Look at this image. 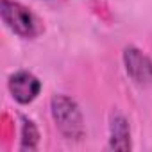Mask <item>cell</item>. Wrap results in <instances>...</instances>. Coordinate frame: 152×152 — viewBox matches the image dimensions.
<instances>
[{
	"instance_id": "obj_4",
	"label": "cell",
	"mask_w": 152,
	"mask_h": 152,
	"mask_svg": "<svg viewBox=\"0 0 152 152\" xmlns=\"http://www.w3.org/2000/svg\"><path fill=\"white\" fill-rule=\"evenodd\" d=\"M7 88H9L11 97L18 104L25 106V104H31L32 100L38 99V95L41 91V81L36 77L32 72L18 70V72H15L9 77Z\"/></svg>"
},
{
	"instance_id": "obj_1",
	"label": "cell",
	"mask_w": 152,
	"mask_h": 152,
	"mask_svg": "<svg viewBox=\"0 0 152 152\" xmlns=\"http://www.w3.org/2000/svg\"><path fill=\"white\" fill-rule=\"evenodd\" d=\"M50 115L57 127V131L70 141H81L86 136L84 116L75 102L68 95H54L50 99Z\"/></svg>"
},
{
	"instance_id": "obj_2",
	"label": "cell",
	"mask_w": 152,
	"mask_h": 152,
	"mask_svg": "<svg viewBox=\"0 0 152 152\" xmlns=\"http://www.w3.org/2000/svg\"><path fill=\"white\" fill-rule=\"evenodd\" d=\"M0 16L13 34L23 39H34L43 32L41 20L16 0H0Z\"/></svg>"
},
{
	"instance_id": "obj_3",
	"label": "cell",
	"mask_w": 152,
	"mask_h": 152,
	"mask_svg": "<svg viewBox=\"0 0 152 152\" xmlns=\"http://www.w3.org/2000/svg\"><path fill=\"white\" fill-rule=\"evenodd\" d=\"M122 59H124V66H125L127 75L136 86L147 88L152 84V59L145 52L129 45L124 48Z\"/></svg>"
},
{
	"instance_id": "obj_6",
	"label": "cell",
	"mask_w": 152,
	"mask_h": 152,
	"mask_svg": "<svg viewBox=\"0 0 152 152\" xmlns=\"http://www.w3.org/2000/svg\"><path fill=\"white\" fill-rule=\"evenodd\" d=\"M22 122V138H20V150H36L39 143V131L34 120L27 116H20Z\"/></svg>"
},
{
	"instance_id": "obj_5",
	"label": "cell",
	"mask_w": 152,
	"mask_h": 152,
	"mask_svg": "<svg viewBox=\"0 0 152 152\" xmlns=\"http://www.w3.org/2000/svg\"><path fill=\"white\" fill-rule=\"evenodd\" d=\"M109 148L111 150H131V127L122 113H113L109 118Z\"/></svg>"
}]
</instances>
